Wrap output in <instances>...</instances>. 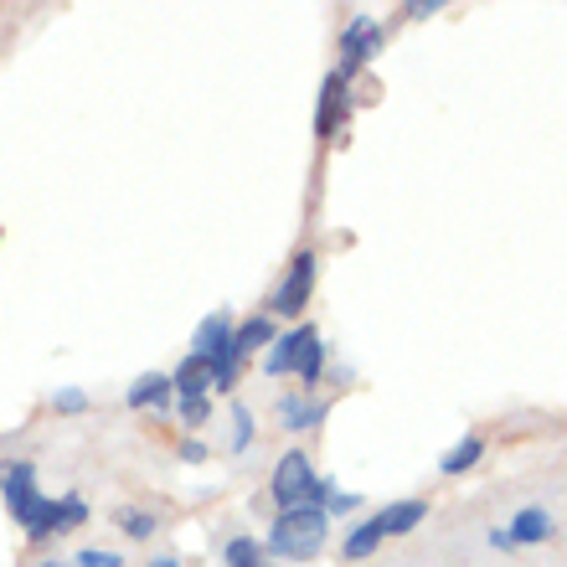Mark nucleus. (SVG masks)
Here are the masks:
<instances>
[{"label":"nucleus","instance_id":"393cba45","mask_svg":"<svg viewBox=\"0 0 567 567\" xmlns=\"http://www.w3.org/2000/svg\"><path fill=\"white\" fill-rule=\"evenodd\" d=\"M357 506H361V495H341V491L326 495V516H330V511H341V516H346V511H357Z\"/></svg>","mask_w":567,"mask_h":567},{"label":"nucleus","instance_id":"f3484780","mask_svg":"<svg viewBox=\"0 0 567 567\" xmlns=\"http://www.w3.org/2000/svg\"><path fill=\"white\" fill-rule=\"evenodd\" d=\"M295 351H299V330H289V336H274L269 357H264V372H269V377L295 372Z\"/></svg>","mask_w":567,"mask_h":567},{"label":"nucleus","instance_id":"ddd939ff","mask_svg":"<svg viewBox=\"0 0 567 567\" xmlns=\"http://www.w3.org/2000/svg\"><path fill=\"white\" fill-rule=\"evenodd\" d=\"M279 419H284L289 433H305V429H315V423L326 419V403H320V398H284Z\"/></svg>","mask_w":567,"mask_h":567},{"label":"nucleus","instance_id":"7ed1b4c3","mask_svg":"<svg viewBox=\"0 0 567 567\" xmlns=\"http://www.w3.org/2000/svg\"><path fill=\"white\" fill-rule=\"evenodd\" d=\"M315 464L305 460V449H289L279 460V470H274V480H269V495H274V506H310L315 501Z\"/></svg>","mask_w":567,"mask_h":567},{"label":"nucleus","instance_id":"2eb2a0df","mask_svg":"<svg viewBox=\"0 0 567 567\" xmlns=\"http://www.w3.org/2000/svg\"><path fill=\"white\" fill-rule=\"evenodd\" d=\"M171 403V377H161V372H145L130 388V408H165Z\"/></svg>","mask_w":567,"mask_h":567},{"label":"nucleus","instance_id":"4468645a","mask_svg":"<svg viewBox=\"0 0 567 567\" xmlns=\"http://www.w3.org/2000/svg\"><path fill=\"white\" fill-rule=\"evenodd\" d=\"M480 454H485V439H480V433H464L460 444L444 454V464H439V470H444V475H470V470L480 464Z\"/></svg>","mask_w":567,"mask_h":567},{"label":"nucleus","instance_id":"423d86ee","mask_svg":"<svg viewBox=\"0 0 567 567\" xmlns=\"http://www.w3.org/2000/svg\"><path fill=\"white\" fill-rule=\"evenodd\" d=\"M192 357H207L212 367H243L238 351H233V315L227 310H212L192 336Z\"/></svg>","mask_w":567,"mask_h":567},{"label":"nucleus","instance_id":"c85d7f7f","mask_svg":"<svg viewBox=\"0 0 567 567\" xmlns=\"http://www.w3.org/2000/svg\"><path fill=\"white\" fill-rule=\"evenodd\" d=\"M254 567H269V563H254Z\"/></svg>","mask_w":567,"mask_h":567},{"label":"nucleus","instance_id":"412c9836","mask_svg":"<svg viewBox=\"0 0 567 567\" xmlns=\"http://www.w3.org/2000/svg\"><path fill=\"white\" fill-rule=\"evenodd\" d=\"M254 444V413H248V408H233V449H248Z\"/></svg>","mask_w":567,"mask_h":567},{"label":"nucleus","instance_id":"20e7f679","mask_svg":"<svg viewBox=\"0 0 567 567\" xmlns=\"http://www.w3.org/2000/svg\"><path fill=\"white\" fill-rule=\"evenodd\" d=\"M315 264H320V258H315L310 248L289 258V274L279 279V289H274V299H269L274 315H289V320L305 315V299H310V289H315Z\"/></svg>","mask_w":567,"mask_h":567},{"label":"nucleus","instance_id":"9b49d317","mask_svg":"<svg viewBox=\"0 0 567 567\" xmlns=\"http://www.w3.org/2000/svg\"><path fill=\"white\" fill-rule=\"evenodd\" d=\"M423 516H429V501H398V506H388L382 516H372V522L382 537H403V532H413Z\"/></svg>","mask_w":567,"mask_h":567},{"label":"nucleus","instance_id":"1a4fd4ad","mask_svg":"<svg viewBox=\"0 0 567 567\" xmlns=\"http://www.w3.org/2000/svg\"><path fill=\"white\" fill-rule=\"evenodd\" d=\"M326 372V346H320V330L315 326H299V351H295V377L299 388H315Z\"/></svg>","mask_w":567,"mask_h":567},{"label":"nucleus","instance_id":"6e6552de","mask_svg":"<svg viewBox=\"0 0 567 567\" xmlns=\"http://www.w3.org/2000/svg\"><path fill=\"white\" fill-rule=\"evenodd\" d=\"M346 120V78L341 73H330L326 78V89H320V114H315V135L330 140L336 130H341Z\"/></svg>","mask_w":567,"mask_h":567},{"label":"nucleus","instance_id":"f8f14e48","mask_svg":"<svg viewBox=\"0 0 567 567\" xmlns=\"http://www.w3.org/2000/svg\"><path fill=\"white\" fill-rule=\"evenodd\" d=\"M264 346H274V320L269 315H254V320L233 326V351H238V361L254 357V351H264Z\"/></svg>","mask_w":567,"mask_h":567},{"label":"nucleus","instance_id":"f03ea898","mask_svg":"<svg viewBox=\"0 0 567 567\" xmlns=\"http://www.w3.org/2000/svg\"><path fill=\"white\" fill-rule=\"evenodd\" d=\"M0 485H6V506H11V516L21 526H27V537H31V526L42 522V511H47V495L37 491V464H0Z\"/></svg>","mask_w":567,"mask_h":567},{"label":"nucleus","instance_id":"bb28decb","mask_svg":"<svg viewBox=\"0 0 567 567\" xmlns=\"http://www.w3.org/2000/svg\"><path fill=\"white\" fill-rule=\"evenodd\" d=\"M439 11V0H429V6H408V16H413V21H423V16H433Z\"/></svg>","mask_w":567,"mask_h":567},{"label":"nucleus","instance_id":"aec40b11","mask_svg":"<svg viewBox=\"0 0 567 567\" xmlns=\"http://www.w3.org/2000/svg\"><path fill=\"white\" fill-rule=\"evenodd\" d=\"M114 522H120L124 537H140V542H145L150 532H155V516H150V511H135V506H124L120 516H114Z\"/></svg>","mask_w":567,"mask_h":567},{"label":"nucleus","instance_id":"dca6fc26","mask_svg":"<svg viewBox=\"0 0 567 567\" xmlns=\"http://www.w3.org/2000/svg\"><path fill=\"white\" fill-rule=\"evenodd\" d=\"M382 547V532H377V522H361L351 537H346V547H341V557L346 563H367V557Z\"/></svg>","mask_w":567,"mask_h":567},{"label":"nucleus","instance_id":"a878e982","mask_svg":"<svg viewBox=\"0 0 567 567\" xmlns=\"http://www.w3.org/2000/svg\"><path fill=\"white\" fill-rule=\"evenodd\" d=\"M181 460L202 464V460H207V444H202V439H186V444H181Z\"/></svg>","mask_w":567,"mask_h":567},{"label":"nucleus","instance_id":"9d476101","mask_svg":"<svg viewBox=\"0 0 567 567\" xmlns=\"http://www.w3.org/2000/svg\"><path fill=\"white\" fill-rule=\"evenodd\" d=\"M557 532V522H553V511H542V506H526V511H516L511 516V532H506V542H547Z\"/></svg>","mask_w":567,"mask_h":567},{"label":"nucleus","instance_id":"39448f33","mask_svg":"<svg viewBox=\"0 0 567 567\" xmlns=\"http://www.w3.org/2000/svg\"><path fill=\"white\" fill-rule=\"evenodd\" d=\"M377 52H382V27H377V16L357 11L351 16V27H346V37H341V78L361 73Z\"/></svg>","mask_w":567,"mask_h":567},{"label":"nucleus","instance_id":"4be33fe9","mask_svg":"<svg viewBox=\"0 0 567 567\" xmlns=\"http://www.w3.org/2000/svg\"><path fill=\"white\" fill-rule=\"evenodd\" d=\"M78 567H124V557L104 553V547H83V553H78Z\"/></svg>","mask_w":567,"mask_h":567},{"label":"nucleus","instance_id":"5701e85b","mask_svg":"<svg viewBox=\"0 0 567 567\" xmlns=\"http://www.w3.org/2000/svg\"><path fill=\"white\" fill-rule=\"evenodd\" d=\"M207 398H181V423H186V429H196V423H207Z\"/></svg>","mask_w":567,"mask_h":567},{"label":"nucleus","instance_id":"f257e3e1","mask_svg":"<svg viewBox=\"0 0 567 567\" xmlns=\"http://www.w3.org/2000/svg\"><path fill=\"white\" fill-rule=\"evenodd\" d=\"M330 516L320 506H289L279 511V522L269 526V553L274 557H315L326 547Z\"/></svg>","mask_w":567,"mask_h":567},{"label":"nucleus","instance_id":"b1692460","mask_svg":"<svg viewBox=\"0 0 567 567\" xmlns=\"http://www.w3.org/2000/svg\"><path fill=\"white\" fill-rule=\"evenodd\" d=\"M52 403H58V413H83V408H89V392H78V388H62L58 398H52Z\"/></svg>","mask_w":567,"mask_h":567},{"label":"nucleus","instance_id":"0eeeda50","mask_svg":"<svg viewBox=\"0 0 567 567\" xmlns=\"http://www.w3.org/2000/svg\"><path fill=\"white\" fill-rule=\"evenodd\" d=\"M212 388H217V367L207 357H186L171 377V392H181V398H207Z\"/></svg>","mask_w":567,"mask_h":567},{"label":"nucleus","instance_id":"6ab92c4d","mask_svg":"<svg viewBox=\"0 0 567 567\" xmlns=\"http://www.w3.org/2000/svg\"><path fill=\"white\" fill-rule=\"evenodd\" d=\"M89 522V501L83 495H62L58 501V532H73V526Z\"/></svg>","mask_w":567,"mask_h":567},{"label":"nucleus","instance_id":"a211bd4d","mask_svg":"<svg viewBox=\"0 0 567 567\" xmlns=\"http://www.w3.org/2000/svg\"><path fill=\"white\" fill-rule=\"evenodd\" d=\"M223 563L227 567H254V563H264V547H258L254 537H233L227 542V553H223Z\"/></svg>","mask_w":567,"mask_h":567},{"label":"nucleus","instance_id":"cd10ccee","mask_svg":"<svg viewBox=\"0 0 567 567\" xmlns=\"http://www.w3.org/2000/svg\"><path fill=\"white\" fill-rule=\"evenodd\" d=\"M150 567H181V563H176V557H161V563H150Z\"/></svg>","mask_w":567,"mask_h":567}]
</instances>
